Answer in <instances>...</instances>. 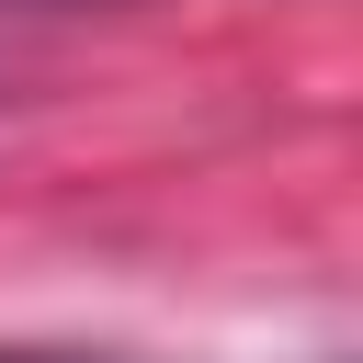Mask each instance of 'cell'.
Listing matches in <instances>:
<instances>
[{"mask_svg": "<svg viewBox=\"0 0 363 363\" xmlns=\"http://www.w3.org/2000/svg\"><path fill=\"white\" fill-rule=\"evenodd\" d=\"M0 363H79V352H0Z\"/></svg>", "mask_w": 363, "mask_h": 363, "instance_id": "obj_1", "label": "cell"}]
</instances>
